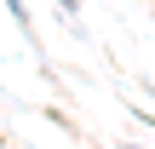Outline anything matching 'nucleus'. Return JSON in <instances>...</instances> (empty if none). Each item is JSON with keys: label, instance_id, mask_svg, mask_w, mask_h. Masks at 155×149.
<instances>
[{"label": "nucleus", "instance_id": "obj_2", "mask_svg": "<svg viewBox=\"0 0 155 149\" xmlns=\"http://www.w3.org/2000/svg\"><path fill=\"white\" fill-rule=\"evenodd\" d=\"M121 149H138V144H121Z\"/></svg>", "mask_w": 155, "mask_h": 149}, {"label": "nucleus", "instance_id": "obj_1", "mask_svg": "<svg viewBox=\"0 0 155 149\" xmlns=\"http://www.w3.org/2000/svg\"><path fill=\"white\" fill-rule=\"evenodd\" d=\"M58 6H63V17H69V23L81 17V0H58Z\"/></svg>", "mask_w": 155, "mask_h": 149}]
</instances>
